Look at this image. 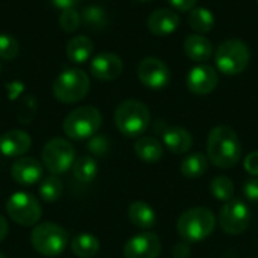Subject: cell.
Listing matches in <instances>:
<instances>
[{"label":"cell","instance_id":"obj_1","mask_svg":"<svg viewBox=\"0 0 258 258\" xmlns=\"http://www.w3.org/2000/svg\"><path fill=\"white\" fill-rule=\"evenodd\" d=\"M207 159L215 166L230 169L242 159V144L228 125H216L207 138Z\"/></svg>","mask_w":258,"mask_h":258},{"label":"cell","instance_id":"obj_2","mask_svg":"<svg viewBox=\"0 0 258 258\" xmlns=\"http://www.w3.org/2000/svg\"><path fill=\"white\" fill-rule=\"evenodd\" d=\"M216 227V218L207 207H194L181 213L177 221V231L184 242H201Z\"/></svg>","mask_w":258,"mask_h":258},{"label":"cell","instance_id":"obj_3","mask_svg":"<svg viewBox=\"0 0 258 258\" xmlns=\"http://www.w3.org/2000/svg\"><path fill=\"white\" fill-rule=\"evenodd\" d=\"M70 237L65 228L54 222L36 224L30 233V243L36 252L45 257H57L68 246Z\"/></svg>","mask_w":258,"mask_h":258},{"label":"cell","instance_id":"obj_4","mask_svg":"<svg viewBox=\"0 0 258 258\" xmlns=\"http://www.w3.org/2000/svg\"><path fill=\"white\" fill-rule=\"evenodd\" d=\"M150 110L138 100H125L115 110L116 128L127 138L141 136L150 125Z\"/></svg>","mask_w":258,"mask_h":258},{"label":"cell","instance_id":"obj_5","mask_svg":"<svg viewBox=\"0 0 258 258\" xmlns=\"http://www.w3.org/2000/svg\"><path fill=\"white\" fill-rule=\"evenodd\" d=\"M91 88V80L83 70L68 68L62 71L53 83V95L65 104L83 100Z\"/></svg>","mask_w":258,"mask_h":258},{"label":"cell","instance_id":"obj_6","mask_svg":"<svg viewBox=\"0 0 258 258\" xmlns=\"http://www.w3.org/2000/svg\"><path fill=\"white\" fill-rule=\"evenodd\" d=\"M103 116L94 106H82L71 110L63 119V132L73 141L91 139L101 127Z\"/></svg>","mask_w":258,"mask_h":258},{"label":"cell","instance_id":"obj_7","mask_svg":"<svg viewBox=\"0 0 258 258\" xmlns=\"http://www.w3.org/2000/svg\"><path fill=\"white\" fill-rule=\"evenodd\" d=\"M251 53L248 45L242 39H227L224 41L216 53H215V62L218 70L225 76H237L243 73L249 63Z\"/></svg>","mask_w":258,"mask_h":258},{"label":"cell","instance_id":"obj_8","mask_svg":"<svg viewBox=\"0 0 258 258\" xmlns=\"http://www.w3.org/2000/svg\"><path fill=\"white\" fill-rule=\"evenodd\" d=\"M6 213L12 222L21 227H33L42 216L39 201L27 192H15L6 201Z\"/></svg>","mask_w":258,"mask_h":258},{"label":"cell","instance_id":"obj_9","mask_svg":"<svg viewBox=\"0 0 258 258\" xmlns=\"http://www.w3.org/2000/svg\"><path fill=\"white\" fill-rule=\"evenodd\" d=\"M41 157L44 166L53 175H60L73 168L76 160V151L67 139L53 138L44 145Z\"/></svg>","mask_w":258,"mask_h":258},{"label":"cell","instance_id":"obj_10","mask_svg":"<svg viewBox=\"0 0 258 258\" xmlns=\"http://www.w3.org/2000/svg\"><path fill=\"white\" fill-rule=\"evenodd\" d=\"M251 213L248 206L237 198L225 203L219 212V225L224 233L230 236H239L249 227Z\"/></svg>","mask_w":258,"mask_h":258},{"label":"cell","instance_id":"obj_11","mask_svg":"<svg viewBox=\"0 0 258 258\" xmlns=\"http://www.w3.org/2000/svg\"><path fill=\"white\" fill-rule=\"evenodd\" d=\"M138 77L144 86L150 89H162L169 83L171 71L163 60L150 56L139 62Z\"/></svg>","mask_w":258,"mask_h":258},{"label":"cell","instance_id":"obj_12","mask_svg":"<svg viewBox=\"0 0 258 258\" xmlns=\"http://www.w3.org/2000/svg\"><path fill=\"white\" fill-rule=\"evenodd\" d=\"M162 243L153 233H141L132 237L122 249L124 258H159Z\"/></svg>","mask_w":258,"mask_h":258},{"label":"cell","instance_id":"obj_13","mask_svg":"<svg viewBox=\"0 0 258 258\" xmlns=\"http://www.w3.org/2000/svg\"><path fill=\"white\" fill-rule=\"evenodd\" d=\"M218 82L219 76L216 70L206 63L194 67L186 77V86L195 95H207L213 92L218 86Z\"/></svg>","mask_w":258,"mask_h":258},{"label":"cell","instance_id":"obj_14","mask_svg":"<svg viewBox=\"0 0 258 258\" xmlns=\"http://www.w3.org/2000/svg\"><path fill=\"white\" fill-rule=\"evenodd\" d=\"M42 165L33 157H21L11 166V177L21 186H33L42 178Z\"/></svg>","mask_w":258,"mask_h":258},{"label":"cell","instance_id":"obj_15","mask_svg":"<svg viewBox=\"0 0 258 258\" xmlns=\"http://www.w3.org/2000/svg\"><path fill=\"white\" fill-rule=\"evenodd\" d=\"M124 63L115 53H100L91 60V74L98 80H115L121 76Z\"/></svg>","mask_w":258,"mask_h":258},{"label":"cell","instance_id":"obj_16","mask_svg":"<svg viewBox=\"0 0 258 258\" xmlns=\"http://www.w3.org/2000/svg\"><path fill=\"white\" fill-rule=\"evenodd\" d=\"M180 24V17L172 9H156L150 14L147 26L150 32L156 36H168L177 30Z\"/></svg>","mask_w":258,"mask_h":258},{"label":"cell","instance_id":"obj_17","mask_svg":"<svg viewBox=\"0 0 258 258\" xmlns=\"http://www.w3.org/2000/svg\"><path fill=\"white\" fill-rule=\"evenodd\" d=\"M32 147V138L23 130H9L0 136V153L6 157H21Z\"/></svg>","mask_w":258,"mask_h":258},{"label":"cell","instance_id":"obj_18","mask_svg":"<svg viewBox=\"0 0 258 258\" xmlns=\"http://www.w3.org/2000/svg\"><path fill=\"white\" fill-rule=\"evenodd\" d=\"M165 147L174 154L187 153L194 145V138L189 130L183 127H169L162 135Z\"/></svg>","mask_w":258,"mask_h":258},{"label":"cell","instance_id":"obj_19","mask_svg":"<svg viewBox=\"0 0 258 258\" xmlns=\"http://www.w3.org/2000/svg\"><path fill=\"white\" fill-rule=\"evenodd\" d=\"M184 53L194 62H206L213 54V45L203 35H189L184 39Z\"/></svg>","mask_w":258,"mask_h":258},{"label":"cell","instance_id":"obj_20","mask_svg":"<svg viewBox=\"0 0 258 258\" xmlns=\"http://www.w3.org/2000/svg\"><path fill=\"white\" fill-rule=\"evenodd\" d=\"M127 213H128L130 222L138 228L148 230V228H153L156 225V221H157L156 212L150 204H147L144 201L132 203Z\"/></svg>","mask_w":258,"mask_h":258},{"label":"cell","instance_id":"obj_21","mask_svg":"<svg viewBox=\"0 0 258 258\" xmlns=\"http://www.w3.org/2000/svg\"><path fill=\"white\" fill-rule=\"evenodd\" d=\"M94 51V42L91 38L79 35L68 41L67 44V56L74 63H83L86 62Z\"/></svg>","mask_w":258,"mask_h":258},{"label":"cell","instance_id":"obj_22","mask_svg":"<svg viewBox=\"0 0 258 258\" xmlns=\"http://www.w3.org/2000/svg\"><path fill=\"white\" fill-rule=\"evenodd\" d=\"M136 156L145 163H156L163 156V147L156 138H139L135 144Z\"/></svg>","mask_w":258,"mask_h":258},{"label":"cell","instance_id":"obj_23","mask_svg":"<svg viewBox=\"0 0 258 258\" xmlns=\"http://www.w3.org/2000/svg\"><path fill=\"white\" fill-rule=\"evenodd\" d=\"M71 251L79 258H92L100 251V240L91 233H79L71 239Z\"/></svg>","mask_w":258,"mask_h":258},{"label":"cell","instance_id":"obj_24","mask_svg":"<svg viewBox=\"0 0 258 258\" xmlns=\"http://www.w3.org/2000/svg\"><path fill=\"white\" fill-rule=\"evenodd\" d=\"M209 169V159L201 153H194L187 156L180 166V171L187 178H198L203 177Z\"/></svg>","mask_w":258,"mask_h":258},{"label":"cell","instance_id":"obj_25","mask_svg":"<svg viewBox=\"0 0 258 258\" xmlns=\"http://www.w3.org/2000/svg\"><path fill=\"white\" fill-rule=\"evenodd\" d=\"M189 24L197 33L204 35L213 29L215 17H213L212 11L207 8H194L189 14Z\"/></svg>","mask_w":258,"mask_h":258},{"label":"cell","instance_id":"obj_26","mask_svg":"<svg viewBox=\"0 0 258 258\" xmlns=\"http://www.w3.org/2000/svg\"><path fill=\"white\" fill-rule=\"evenodd\" d=\"M73 175L76 177L77 181L80 183H91L98 172V165L97 162L89 157V156H82L77 160H74L73 165Z\"/></svg>","mask_w":258,"mask_h":258},{"label":"cell","instance_id":"obj_27","mask_svg":"<svg viewBox=\"0 0 258 258\" xmlns=\"http://www.w3.org/2000/svg\"><path fill=\"white\" fill-rule=\"evenodd\" d=\"M210 194L215 200L228 203L234 198V183L225 175H218L210 183Z\"/></svg>","mask_w":258,"mask_h":258},{"label":"cell","instance_id":"obj_28","mask_svg":"<svg viewBox=\"0 0 258 258\" xmlns=\"http://www.w3.org/2000/svg\"><path fill=\"white\" fill-rule=\"evenodd\" d=\"M82 15V23L91 29V30H101L107 26V14L103 8L100 6H88L83 9Z\"/></svg>","mask_w":258,"mask_h":258},{"label":"cell","instance_id":"obj_29","mask_svg":"<svg viewBox=\"0 0 258 258\" xmlns=\"http://www.w3.org/2000/svg\"><path fill=\"white\" fill-rule=\"evenodd\" d=\"M62 189H63V186H62V181L59 180V177L50 175L42 180V183L39 184L38 194L45 203H54L60 198Z\"/></svg>","mask_w":258,"mask_h":258},{"label":"cell","instance_id":"obj_30","mask_svg":"<svg viewBox=\"0 0 258 258\" xmlns=\"http://www.w3.org/2000/svg\"><path fill=\"white\" fill-rule=\"evenodd\" d=\"M18 51H20L18 41L8 33H0V59L12 60L18 56Z\"/></svg>","mask_w":258,"mask_h":258},{"label":"cell","instance_id":"obj_31","mask_svg":"<svg viewBox=\"0 0 258 258\" xmlns=\"http://www.w3.org/2000/svg\"><path fill=\"white\" fill-rule=\"evenodd\" d=\"M59 24L65 32H76L82 24V15L74 8L63 9L59 15Z\"/></svg>","mask_w":258,"mask_h":258},{"label":"cell","instance_id":"obj_32","mask_svg":"<svg viewBox=\"0 0 258 258\" xmlns=\"http://www.w3.org/2000/svg\"><path fill=\"white\" fill-rule=\"evenodd\" d=\"M88 150L91 154L104 156L109 151V141L103 135H94L88 142Z\"/></svg>","mask_w":258,"mask_h":258},{"label":"cell","instance_id":"obj_33","mask_svg":"<svg viewBox=\"0 0 258 258\" xmlns=\"http://www.w3.org/2000/svg\"><path fill=\"white\" fill-rule=\"evenodd\" d=\"M35 115H36V101L32 97H26L23 100L21 109L18 110V119L21 122H30Z\"/></svg>","mask_w":258,"mask_h":258},{"label":"cell","instance_id":"obj_34","mask_svg":"<svg viewBox=\"0 0 258 258\" xmlns=\"http://www.w3.org/2000/svg\"><path fill=\"white\" fill-rule=\"evenodd\" d=\"M243 168L248 174L258 177V151L249 153L243 160Z\"/></svg>","mask_w":258,"mask_h":258},{"label":"cell","instance_id":"obj_35","mask_svg":"<svg viewBox=\"0 0 258 258\" xmlns=\"http://www.w3.org/2000/svg\"><path fill=\"white\" fill-rule=\"evenodd\" d=\"M243 195L246 197V200L258 203V177L251 178L245 183L243 186Z\"/></svg>","mask_w":258,"mask_h":258},{"label":"cell","instance_id":"obj_36","mask_svg":"<svg viewBox=\"0 0 258 258\" xmlns=\"http://www.w3.org/2000/svg\"><path fill=\"white\" fill-rule=\"evenodd\" d=\"M168 2L174 9L186 12V11H192L198 0H168Z\"/></svg>","mask_w":258,"mask_h":258},{"label":"cell","instance_id":"obj_37","mask_svg":"<svg viewBox=\"0 0 258 258\" xmlns=\"http://www.w3.org/2000/svg\"><path fill=\"white\" fill-rule=\"evenodd\" d=\"M172 255H174V258L190 257V245H189V242H183V243L175 245V248L172 249Z\"/></svg>","mask_w":258,"mask_h":258},{"label":"cell","instance_id":"obj_38","mask_svg":"<svg viewBox=\"0 0 258 258\" xmlns=\"http://www.w3.org/2000/svg\"><path fill=\"white\" fill-rule=\"evenodd\" d=\"M57 9H70V8H74L80 0H50Z\"/></svg>","mask_w":258,"mask_h":258},{"label":"cell","instance_id":"obj_39","mask_svg":"<svg viewBox=\"0 0 258 258\" xmlns=\"http://www.w3.org/2000/svg\"><path fill=\"white\" fill-rule=\"evenodd\" d=\"M23 89H24V86H23L20 82H12V83L9 85V98H11V100H15V98L23 92Z\"/></svg>","mask_w":258,"mask_h":258},{"label":"cell","instance_id":"obj_40","mask_svg":"<svg viewBox=\"0 0 258 258\" xmlns=\"http://www.w3.org/2000/svg\"><path fill=\"white\" fill-rule=\"evenodd\" d=\"M8 231H9L8 221L0 215V242H3V240H5V237L8 236Z\"/></svg>","mask_w":258,"mask_h":258},{"label":"cell","instance_id":"obj_41","mask_svg":"<svg viewBox=\"0 0 258 258\" xmlns=\"http://www.w3.org/2000/svg\"><path fill=\"white\" fill-rule=\"evenodd\" d=\"M0 258H6V257H5V255H3V254L0 252Z\"/></svg>","mask_w":258,"mask_h":258},{"label":"cell","instance_id":"obj_42","mask_svg":"<svg viewBox=\"0 0 258 258\" xmlns=\"http://www.w3.org/2000/svg\"><path fill=\"white\" fill-rule=\"evenodd\" d=\"M141 2H151V0H141Z\"/></svg>","mask_w":258,"mask_h":258},{"label":"cell","instance_id":"obj_43","mask_svg":"<svg viewBox=\"0 0 258 258\" xmlns=\"http://www.w3.org/2000/svg\"><path fill=\"white\" fill-rule=\"evenodd\" d=\"M257 2H258V0H257Z\"/></svg>","mask_w":258,"mask_h":258}]
</instances>
